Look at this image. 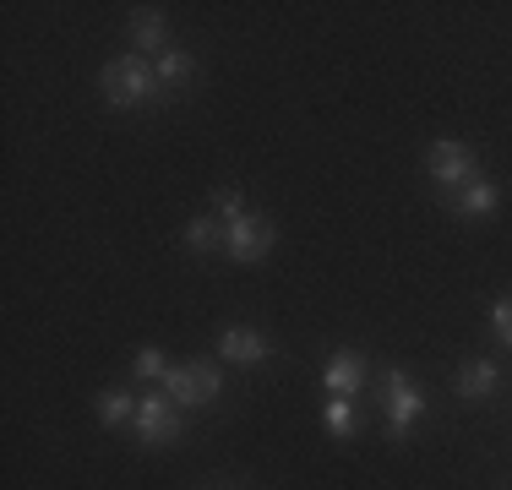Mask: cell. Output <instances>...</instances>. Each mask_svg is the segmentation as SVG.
<instances>
[{
	"label": "cell",
	"mask_w": 512,
	"mask_h": 490,
	"mask_svg": "<svg viewBox=\"0 0 512 490\" xmlns=\"http://www.w3.org/2000/svg\"><path fill=\"white\" fill-rule=\"evenodd\" d=\"M447 207L463 218H491L496 207H502V186H496L491 175H474V180H463V186L447 196Z\"/></svg>",
	"instance_id": "8"
},
{
	"label": "cell",
	"mask_w": 512,
	"mask_h": 490,
	"mask_svg": "<svg viewBox=\"0 0 512 490\" xmlns=\"http://www.w3.org/2000/svg\"><path fill=\"white\" fill-rule=\"evenodd\" d=\"M99 88L109 98V109H148L158 104V71L148 66L142 55H120V60H109V66L99 71Z\"/></svg>",
	"instance_id": "1"
},
{
	"label": "cell",
	"mask_w": 512,
	"mask_h": 490,
	"mask_svg": "<svg viewBox=\"0 0 512 490\" xmlns=\"http://www.w3.org/2000/svg\"><path fill=\"white\" fill-rule=\"evenodd\" d=\"M131 431H137L142 447H175V441L186 436V409H175L164 387H158V392H142Z\"/></svg>",
	"instance_id": "3"
},
{
	"label": "cell",
	"mask_w": 512,
	"mask_h": 490,
	"mask_svg": "<svg viewBox=\"0 0 512 490\" xmlns=\"http://www.w3.org/2000/svg\"><path fill=\"white\" fill-rule=\"evenodd\" d=\"M273 240H278V229L267 213H246V218H235V224H224V256L229 262H262V256L273 251Z\"/></svg>",
	"instance_id": "6"
},
{
	"label": "cell",
	"mask_w": 512,
	"mask_h": 490,
	"mask_svg": "<svg viewBox=\"0 0 512 490\" xmlns=\"http://www.w3.org/2000/svg\"><path fill=\"white\" fill-rule=\"evenodd\" d=\"M153 71H158V88H164V93H175V88H186V82L197 77V60H191L186 49H175V44H169L164 55L153 60Z\"/></svg>",
	"instance_id": "12"
},
{
	"label": "cell",
	"mask_w": 512,
	"mask_h": 490,
	"mask_svg": "<svg viewBox=\"0 0 512 490\" xmlns=\"http://www.w3.org/2000/svg\"><path fill=\"white\" fill-rule=\"evenodd\" d=\"M93 409H99V420H104V425H126V420H137V398H131L126 387H104L99 398H93Z\"/></svg>",
	"instance_id": "14"
},
{
	"label": "cell",
	"mask_w": 512,
	"mask_h": 490,
	"mask_svg": "<svg viewBox=\"0 0 512 490\" xmlns=\"http://www.w3.org/2000/svg\"><path fill=\"white\" fill-rule=\"evenodd\" d=\"M491 333L502 349H512V294H502V300L491 305Z\"/></svg>",
	"instance_id": "17"
},
{
	"label": "cell",
	"mask_w": 512,
	"mask_h": 490,
	"mask_svg": "<svg viewBox=\"0 0 512 490\" xmlns=\"http://www.w3.org/2000/svg\"><path fill=\"white\" fill-rule=\"evenodd\" d=\"M251 207H246V196H240L235 186H224L218 191V218H224V224H235V218H246Z\"/></svg>",
	"instance_id": "18"
},
{
	"label": "cell",
	"mask_w": 512,
	"mask_h": 490,
	"mask_svg": "<svg viewBox=\"0 0 512 490\" xmlns=\"http://www.w3.org/2000/svg\"><path fill=\"white\" fill-rule=\"evenodd\" d=\"M458 398L463 403H485V398H496V387H502V365L496 360H485V354H474L469 365L458 371Z\"/></svg>",
	"instance_id": "10"
},
{
	"label": "cell",
	"mask_w": 512,
	"mask_h": 490,
	"mask_svg": "<svg viewBox=\"0 0 512 490\" xmlns=\"http://www.w3.org/2000/svg\"><path fill=\"white\" fill-rule=\"evenodd\" d=\"M322 387H327V398H355V392L365 387V354H360V349H338V354H327V365H322Z\"/></svg>",
	"instance_id": "7"
},
{
	"label": "cell",
	"mask_w": 512,
	"mask_h": 490,
	"mask_svg": "<svg viewBox=\"0 0 512 490\" xmlns=\"http://www.w3.org/2000/svg\"><path fill=\"white\" fill-rule=\"evenodd\" d=\"M131 49H137V55H164L169 49V17L158 6L131 11Z\"/></svg>",
	"instance_id": "11"
},
{
	"label": "cell",
	"mask_w": 512,
	"mask_h": 490,
	"mask_svg": "<svg viewBox=\"0 0 512 490\" xmlns=\"http://www.w3.org/2000/svg\"><path fill=\"white\" fill-rule=\"evenodd\" d=\"M382 414H387V441H398L404 447L409 431H414V420L425 414V392L409 382V371H387L382 376Z\"/></svg>",
	"instance_id": "4"
},
{
	"label": "cell",
	"mask_w": 512,
	"mask_h": 490,
	"mask_svg": "<svg viewBox=\"0 0 512 490\" xmlns=\"http://www.w3.org/2000/svg\"><path fill=\"white\" fill-rule=\"evenodd\" d=\"M186 245H191L197 256L224 251V218H218V213H197V218L186 224Z\"/></svg>",
	"instance_id": "13"
},
{
	"label": "cell",
	"mask_w": 512,
	"mask_h": 490,
	"mask_svg": "<svg viewBox=\"0 0 512 490\" xmlns=\"http://www.w3.org/2000/svg\"><path fill=\"white\" fill-rule=\"evenodd\" d=\"M131 371H137L142 382H164V371H169V365H164V349H153V343H142V349L131 354Z\"/></svg>",
	"instance_id": "16"
},
{
	"label": "cell",
	"mask_w": 512,
	"mask_h": 490,
	"mask_svg": "<svg viewBox=\"0 0 512 490\" xmlns=\"http://www.w3.org/2000/svg\"><path fill=\"white\" fill-rule=\"evenodd\" d=\"M322 425H327V431H333L338 441H349V436L360 431V420H355V398H327V403H322Z\"/></svg>",
	"instance_id": "15"
},
{
	"label": "cell",
	"mask_w": 512,
	"mask_h": 490,
	"mask_svg": "<svg viewBox=\"0 0 512 490\" xmlns=\"http://www.w3.org/2000/svg\"><path fill=\"white\" fill-rule=\"evenodd\" d=\"M267 354H273V343L256 327H224L218 333V360H229V365H267Z\"/></svg>",
	"instance_id": "9"
},
{
	"label": "cell",
	"mask_w": 512,
	"mask_h": 490,
	"mask_svg": "<svg viewBox=\"0 0 512 490\" xmlns=\"http://www.w3.org/2000/svg\"><path fill=\"white\" fill-rule=\"evenodd\" d=\"M425 175H431V186L442 191V196H453L463 180L480 175V158H474V147H469V142H458V137H436V142H431V153H425Z\"/></svg>",
	"instance_id": "5"
},
{
	"label": "cell",
	"mask_w": 512,
	"mask_h": 490,
	"mask_svg": "<svg viewBox=\"0 0 512 490\" xmlns=\"http://www.w3.org/2000/svg\"><path fill=\"white\" fill-rule=\"evenodd\" d=\"M164 392L175 409H207V403L224 392V371L213 360H180L164 371Z\"/></svg>",
	"instance_id": "2"
}]
</instances>
